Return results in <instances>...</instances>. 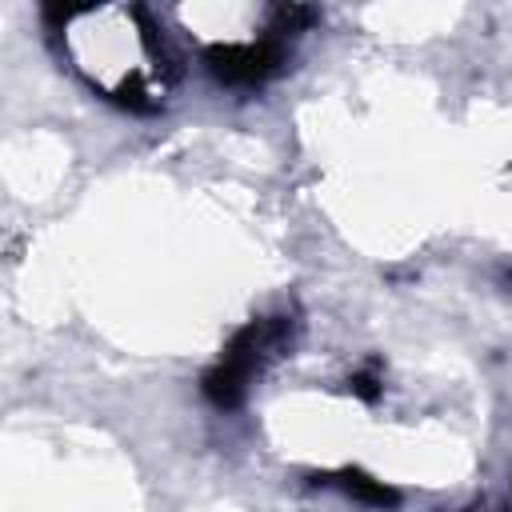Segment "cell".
<instances>
[{
	"label": "cell",
	"mask_w": 512,
	"mask_h": 512,
	"mask_svg": "<svg viewBox=\"0 0 512 512\" xmlns=\"http://www.w3.org/2000/svg\"><path fill=\"white\" fill-rule=\"evenodd\" d=\"M292 36H284L280 28H264L256 40H220V44H204L200 60H204V72L220 84V88H232V92H256L264 88L268 80H276L288 60H292Z\"/></svg>",
	"instance_id": "3957f363"
},
{
	"label": "cell",
	"mask_w": 512,
	"mask_h": 512,
	"mask_svg": "<svg viewBox=\"0 0 512 512\" xmlns=\"http://www.w3.org/2000/svg\"><path fill=\"white\" fill-rule=\"evenodd\" d=\"M348 392L360 396L364 404H376L384 396V376H380V360H368L360 372L348 376Z\"/></svg>",
	"instance_id": "5b68a950"
},
{
	"label": "cell",
	"mask_w": 512,
	"mask_h": 512,
	"mask_svg": "<svg viewBox=\"0 0 512 512\" xmlns=\"http://www.w3.org/2000/svg\"><path fill=\"white\" fill-rule=\"evenodd\" d=\"M296 332H300V316L296 312H272V316L244 320L228 336L220 356L204 368V376H200L204 400L212 408H220V412H236L248 400L252 384L268 372V364H276L280 356L292 352Z\"/></svg>",
	"instance_id": "7a4b0ae2"
},
{
	"label": "cell",
	"mask_w": 512,
	"mask_h": 512,
	"mask_svg": "<svg viewBox=\"0 0 512 512\" xmlns=\"http://www.w3.org/2000/svg\"><path fill=\"white\" fill-rule=\"evenodd\" d=\"M48 36L68 68L108 104L152 116L168 104L180 80V56L172 52L164 24L144 4H84L44 8Z\"/></svg>",
	"instance_id": "6da1fadb"
},
{
	"label": "cell",
	"mask_w": 512,
	"mask_h": 512,
	"mask_svg": "<svg viewBox=\"0 0 512 512\" xmlns=\"http://www.w3.org/2000/svg\"><path fill=\"white\" fill-rule=\"evenodd\" d=\"M312 484H332V488L348 492L352 500H360V504H368V508H380V512H392V508H400V492H396V488H388L384 480L368 476L364 468H336V472H316V476H312Z\"/></svg>",
	"instance_id": "277c9868"
}]
</instances>
